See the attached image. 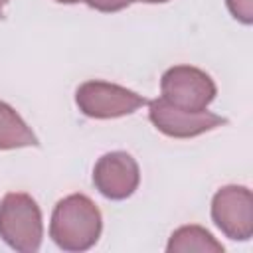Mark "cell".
<instances>
[{
  "label": "cell",
  "mask_w": 253,
  "mask_h": 253,
  "mask_svg": "<svg viewBox=\"0 0 253 253\" xmlns=\"http://www.w3.org/2000/svg\"><path fill=\"white\" fill-rule=\"evenodd\" d=\"M101 229V211L85 194H71L55 204L49 221V237L59 249L73 253L87 251L99 241Z\"/></svg>",
  "instance_id": "6da1fadb"
},
{
  "label": "cell",
  "mask_w": 253,
  "mask_h": 253,
  "mask_svg": "<svg viewBox=\"0 0 253 253\" xmlns=\"http://www.w3.org/2000/svg\"><path fill=\"white\" fill-rule=\"evenodd\" d=\"M0 237L18 253H36L42 245V210L30 194L10 192L0 202Z\"/></svg>",
  "instance_id": "7a4b0ae2"
},
{
  "label": "cell",
  "mask_w": 253,
  "mask_h": 253,
  "mask_svg": "<svg viewBox=\"0 0 253 253\" xmlns=\"http://www.w3.org/2000/svg\"><path fill=\"white\" fill-rule=\"evenodd\" d=\"M148 101L123 85L91 79L77 87L75 105L89 119H117L125 115H132Z\"/></svg>",
  "instance_id": "3957f363"
},
{
  "label": "cell",
  "mask_w": 253,
  "mask_h": 253,
  "mask_svg": "<svg viewBox=\"0 0 253 253\" xmlns=\"http://www.w3.org/2000/svg\"><path fill=\"white\" fill-rule=\"evenodd\" d=\"M160 97L170 105L200 113L215 99L217 87L206 71L192 65H174L164 71L160 79Z\"/></svg>",
  "instance_id": "277c9868"
},
{
  "label": "cell",
  "mask_w": 253,
  "mask_h": 253,
  "mask_svg": "<svg viewBox=\"0 0 253 253\" xmlns=\"http://www.w3.org/2000/svg\"><path fill=\"white\" fill-rule=\"evenodd\" d=\"M211 219L217 229L233 239L247 241L253 235V194L247 186L229 184L219 188L211 200Z\"/></svg>",
  "instance_id": "5b68a950"
},
{
  "label": "cell",
  "mask_w": 253,
  "mask_h": 253,
  "mask_svg": "<svg viewBox=\"0 0 253 253\" xmlns=\"http://www.w3.org/2000/svg\"><path fill=\"white\" fill-rule=\"evenodd\" d=\"M146 105H148L150 123L162 134L172 136V138H192V136H200L208 130H213L221 125H227L225 117H219L208 109L200 111V113L184 111V109L170 105L162 97L152 99Z\"/></svg>",
  "instance_id": "8992f818"
},
{
  "label": "cell",
  "mask_w": 253,
  "mask_h": 253,
  "mask_svg": "<svg viewBox=\"0 0 253 253\" xmlns=\"http://www.w3.org/2000/svg\"><path fill=\"white\" fill-rule=\"evenodd\" d=\"M140 182V170L136 160L125 152L115 150L103 154L93 168V184L107 200H126L134 194Z\"/></svg>",
  "instance_id": "52a82bcc"
},
{
  "label": "cell",
  "mask_w": 253,
  "mask_h": 253,
  "mask_svg": "<svg viewBox=\"0 0 253 253\" xmlns=\"http://www.w3.org/2000/svg\"><path fill=\"white\" fill-rule=\"evenodd\" d=\"M168 253H223V245L202 225H182L172 231L168 245Z\"/></svg>",
  "instance_id": "ba28073f"
},
{
  "label": "cell",
  "mask_w": 253,
  "mask_h": 253,
  "mask_svg": "<svg viewBox=\"0 0 253 253\" xmlns=\"http://www.w3.org/2000/svg\"><path fill=\"white\" fill-rule=\"evenodd\" d=\"M38 136L26 121L4 101H0V150H14L24 146H38Z\"/></svg>",
  "instance_id": "9c48e42d"
},
{
  "label": "cell",
  "mask_w": 253,
  "mask_h": 253,
  "mask_svg": "<svg viewBox=\"0 0 253 253\" xmlns=\"http://www.w3.org/2000/svg\"><path fill=\"white\" fill-rule=\"evenodd\" d=\"M231 16L241 24L249 26L253 22V0H225Z\"/></svg>",
  "instance_id": "30bf717a"
},
{
  "label": "cell",
  "mask_w": 253,
  "mask_h": 253,
  "mask_svg": "<svg viewBox=\"0 0 253 253\" xmlns=\"http://www.w3.org/2000/svg\"><path fill=\"white\" fill-rule=\"evenodd\" d=\"M89 8L97 10V12H105V14H111V12H121L125 10L126 6H130L134 0H85Z\"/></svg>",
  "instance_id": "8fae6325"
},
{
  "label": "cell",
  "mask_w": 253,
  "mask_h": 253,
  "mask_svg": "<svg viewBox=\"0 0 253 253\" xmlns=\"http://www.w3.org/2000/svg\"><path fill=\"white\" fill-rule=\"evenodd\" d=\"M134 2H144V4H164L168 0H134Z\"/></svg>",
  "instance_id": "7c38bea8"
},
{
  "label": "cell",
  "mask_w": 253,
  "mask_h": 253,
  "mask_svg": "<svg viewBox=\"0 0 253 253\" xmlns=\"http://www.w3.org/2000/svg\"><path fill=\"white\" fill-rule=\"evenodd\" d=\"M8 0H0V18H4V8H6Z\"/></svg>",
  "instance_id": "4fadbf2b"
},
{
  "label": "cell",
  "mask_w": 253,
  "mask_h": 253,
  "mask_svg": "<svg viewBox=\"0 0 253 253\" xmlns=\"http://www.w3.org/2000/svg\"><path fill=\"white\" fill-rule=\"evenodd\" d=\"M59 4H77V2H83V0H55Z\"/></svg>",
  "instance_id": "5bb4252c"
}]
</instances>
